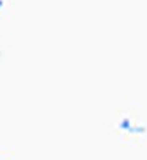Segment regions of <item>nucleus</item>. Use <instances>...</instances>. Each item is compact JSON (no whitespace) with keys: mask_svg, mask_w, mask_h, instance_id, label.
I'll return each instance as SVG.
<instances>
[{"mask_svg":"<svg viewBox=\"0 0 147 160\" xmlns=\"http://www.w3.org/2000/svg\"><path fill=\"white\" fill-rule=\"evenodd\" d=\"M130 131H135V133H142V131H144V128H142V127H133Z\"/></svg>","mask_w":147,"mask_h":160,"instance_id":"obj_2","label":"nucleus"},{"mask_svg":"<svg viewBox=\"0 0 147 160\" xmlns=\"http://www.w3.org/2000/svg\"><path fill=\"white\" fill-rule=\"evenodd\" d=\"M3 7V2H2V0H0V8H2Z\"/></svg>","mask_w":147,"mask_h":160,"instance_id":"obj_3","label":"nucleus"},{"mask_svg":"<svg viewBox=\"0 0 147 160\" xmlns=\"http://www.w3.org/2000/svg\"><path fill=\"white\" fill-rule=\"evenodd\" d=\"M120 128H122V130H131L133 128V125H131V122H130V120L128 118H123L122 120V122H120Z\"/></svg>","mask_w":147,"mask_h":160,"instance_id":"obj_1","label":"nucleus"}]
</instances>
